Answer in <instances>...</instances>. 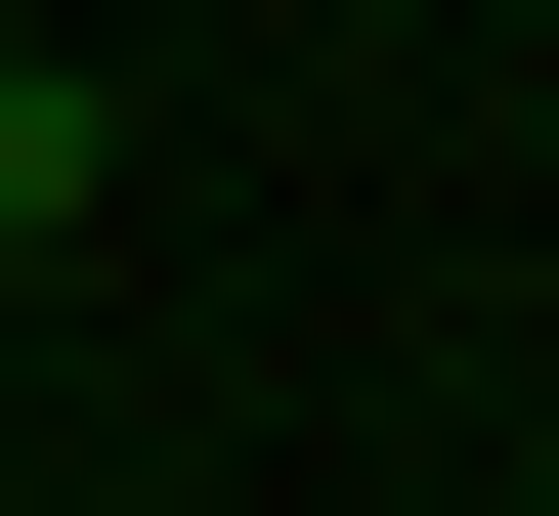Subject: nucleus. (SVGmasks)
Here are the masks:
<instances>
[{"instance_id":"1","label":"nucleus","mask_w":559,"mask_h":516,"mask_svg":"<svg viewBox=\"0 0 559 516\" xmlns=\"http://www.w3.org/2000/svg\"><path fill=\"white\" fill-rule=\"evenodd\" d=\"M86 216H130V86H86V44H0V259H86Z\"/></svg>"}]
</instances>
